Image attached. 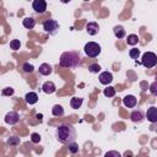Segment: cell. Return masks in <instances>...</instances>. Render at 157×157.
<instances>
[{
  "label": "cell",
  "mask_w": 157,
  "mask_h": 157,
  "mask_svg": "<svg viewBox=\"0 0 157 157\" xmlns=\"http://www.w3.org/2000/svg\"><path fill=\"white\" fill-rule=\"evenodd\" d=\"M77 132L72 124H63L56 129V139L64 145H70L75 142Z\"/></svg>",
  "instance_id": "obj_1"
},
{
  "label": "cell",
  "mask_w": 157,
  "mask_h": 157,
  "mask_svg": "<svg viewBox=\"0 0 157 157\" xmlns=\"http://www.w3.org/2000/svg\"><path fill=\"white\" fill-rule=\"evenodd\" d=\"M81 55L78 52L71 50V52H64L60 55L59 59V65L63 67H67V69H76L81 65Z\"/></svg>",
  "instance_id": "obj_2"
},
{
  "label": "cell",
  "mask_w": 157,
  "mask_h": 157,
  "mask_svg": "<svg viewBox=\"0 0 157 157\" xmlns=\"http://www.w3.org/2000/svg\"><path fill=\"white\" fill-rule=\"evenodd\" d=\"M83 50H85V53H86L87 56H90V58H96V56H98V55L101 54L102 48H101V45H99L98 43H96V42H88V43L85 44Z\"/></svg>",
  "instance_id": "obj_3"
},
{
  "label": "cell",
  "mask_w": 157,
  "mask_h": 157,
  "mask_svg": "<svg viewBox=\"0 0 157 157\" xmlns=\"http://www.w3.org/2000/svg\"><path fill=\"white\" fill-rule=\"evenodd\" d=\"M141 64L147 69H151V67L156 66L157 65V55L152 52L144 53V55L141 58Z\"/></svg>",
  "instance_id": "obj_4"
},
{
  "label": "cell",
  "mask_w": 157,
  "mask_h": 157,
  "mask_svg": "<svg viewBox=\"0 0 157 157\" xmlns=\"http://www.w3.org/2000/svg\"><path fill=\"white\" fill-rule=\"evenodd\" d=\"M43 29L49 33L50 36H55L59 31V23L55 21V20H47L44 23H43Z\"/></svg>",
  "instance_id": "obj_5"
},
{
  "label": "cell",
  "mask_w": 157,
  "mask_h": 157,
  "mask_svg": "<svg viewBox=\"0 0 157 157\" xmlns=\"http://www.w3.org/2000/svg\"><path fill=\"white\" fill-rule=\"evenodd\" d=\"M32 7H33V10H34L36 12L43 13V12H45V10H47V2H45V0H33Z\"/></svg>",
  "instance_id": "obj_6"
},
{
  "label": "cell",
  "mask_w": 157,
  "mask_h": 157,
  "mask_svg": "<svg viewBox=\"0 0 157 157\" xmlns=\"http://www.w3.org/2000/svg\"><path fill=\"white\" fill-rule=\"evenodd\" d=\"M20 120V114L17 112H9L6 115H5V123L10 124V125H13V124H17Z\"/></svg>",
  "instance_id": "obj_7"
},
{
  "label": "cell",
  "mask_w": 157,
  "mask_h": 157,
  "mask_svg": "<svg viewBox=\"0 0 157 157\" xmlns=\"http://www.w3.org/2000/svg\"><path fill=\"white\" fill-rule=\"evenodd\" d=\"M98 80H99V82H101L102 85L108 86V85L113 81V75H112L110 72H108V71H103V72H101V74H99Z\"/></svg>",
  "instance_id": "obj_8"
},
{
  "label": "cell",
  "mask_w": 157,
  "mask_h": 157,
  "mask_svg": "<svg viewBox=\"0 0 157 157\" xmlns=\"http://www.w3.org/2000/svg\"><path fill=\"white\" fill-rule=\"evenodd\" d=\"M42 90H43L44 93L52 94V93H54V92L56 91V86L54 85L53 81H45V82L43 83V86H42Z\"/></svg>",
  "instance_id": "obj_9"
},
{
  "label": "cell",
  "mask_w": 157,
  "mask_h": 157,
  "mask_svg": "<svg viewBox=\"0 0 157 157\" xmlns=\"http://www.w3.org/2000/svg\"><path fill=\"white\" fill-rule=\"evenodd\" d=\"M146 118L150 123H157V108L150 107L146 112Z\"/></svg>",
  "instance_id": "obj_10"
},
{
  "label": "cell",
  "mask_w": 157,
  "mask_h": 157,
  "mask_svg": "<svg viewBox=\"0 0 157 157\" xmlns=\"http://www.w3.org/2000/svg\"><path fill=\"white\" fill-rule=\"evenodd\" d=\"M86 31L90 36H96L99 32V26L97 22H88L86 25Z\"/></svg>",
  "instance_id": "obj_11"
},
{
  "label": "cell",
  "mask_w": 157,
  "mask_h": 157,
  "mask_svg": "<svg viewBox=\"0 0 157 157\" xmlns=\"http://www.w3.org/2000/svg\"><path fill=\"white\" fill-rule=\"evenodd\" d=\"M136 102H137L136 101V97L132 96V94H128V96H125L123 98V104L125 107H128V108H134L136 105Z\"/></svg>",
  "instance_id": "obj_12"
},
{
  "label": "cell",
  "mask_w": 157,
  "mask_h": 157,
  "mask_svg": "<svg viewBox=\"0 0 157 157\" xmlns=\"http://www.w3.org/2000/svg\"><path fill=\"white\" fill-rule=\"evenodd\" d=\"M144 118H145V114H144V112L141 109H136L130 114V119L134 123H141L144 120Z\"/></svg>",
  "instance_id": "obj_13"
},
{
  "label": "cell",
  "mask_w": 157,
  "mask_h": 157,
  "mask_svg": "<svg viewBox=\"0 0 157 157\" xmlns=\"http://www.w3.org/2000/svg\"><path fill=\"white\" fill-rule=\"evenodd\" d=\"M25 101H26V103L29 104V105L36 104V103L38 102V94H37L36 92H28V93H26V96H25Z\"/></svg>",
  "instance_id": "obj_14"
},
{
  "label": "cell",
  "mask_w": 157,
  "mask_h": 157,
  "mask_svg": "<svg viewBox=\"0 0 157 157\" xmlns=\"http://www.w3.org/2000/svg\"><path fill=\"white\" fill-rule=\"evenodd\" d=\"M38 71H39V74H40V75H43V76H48V75H50V74H52L53 69H52V66H50L49 64L43 63V64H40V65H39Z\"/></svg>",
  "instance_id": "obj_15"
},
{
  "label": "cell",
  "mask_w": 157,
  "mask_h": 157,
  "mask_svg": "<svg viewBox=\"0 0 157 157\" xmlns=\"http://www.w3.org/2000/svg\"><path fill=\"white\" fill-rule=\"evenodd\" d=\"M22 25L25 28L27 29H32L34 26H36V20L33 17H25L23 21H22Z\"/></svg>",
  "instance_id": "obj_16"
},
{
  "label": "cell",
  "mask_w": 157,
  "mask_h": 157,
  "mask_svg": "<svg viewBox=\"0 0 157 157\" xmlns=\"http://www.w3.org/2000/svg\"><path fill=\"white\" fill-rule=\"evenodd\" d=\"M82 102H83V98H81V97H72L70 99V107L74 108V109H78L82 105Z\"/></svg>",
  "instance_id": "obj_17"
},
{
  "label": "cell",
  "mask_w": 157,
  "mask_h": 157,
  "mask_svg": "<svg viewBox=\"0 0 157 157\" xmlns=\"http://www.w3.org/2000/svg\"><path fill=\"white\" fill-rule=\"evenodd\" d=\"M113 32H114V36L118 38V39H121L125 37V29L123 26H115L113 28Z\"/></svg>",
  "instance_id": "obj_18"
},
{
  "label": "cell",
  "mask_w": 157,
  "mask_h": 157,
  "mask_svg": "<svg viewBox=\"0 0 157 157\" xmlns=\"http://www.w3.org/2000/svg\"><path fill=\"white\" fill-rule=\"evenodd\" d=\"M52 113L54 117H63L64 115V108L60 104H55L52 108Z\"/></svg>",
  "instance_id": "obj_19"
},
{
  "label": "cell",
  "mask_w": 157,
  "mask_h": 157,
  "mask_svg": "<svg viewBox=\"0 0 157 157\" xmlns=\"http://www.w3.org/2000/svg\"><path fill=\"white\" fill-rule=\"evenodd\" d=\"M137 42H139V37L136 34H129L126 37V43L129 45H135V44H137Z\"/></svg>",
  "instance_id": "obj_20"
},
{
  "label": "cell",
  "mask_w": 157,
  "mask_h": 157,
  "mask_svg": "<svg viewBox=\"0 0 157 157\" xmlns=\"http://www.w3.org/2000/svg\"><path fill=\"white\" fill-rule=\"evenodd\" d=\"M7 145H10V146H17V145H20V142H21V140H20V137H17V136H11L10 139H7Z\"/></svg>",
  "instance_id": "obj_21"
},
{
  "label": "cell",
  "mask_w": 157,
  "mask_h": 157,
  "mask_svg": "<svg viewBox=\"0 0 157 157\" xmlns=\"http://www.w3.org/2000/svg\"><path fill=\"white\" fill-rule=\"evenodd\" d=\"M103 94H104L105 97H113V96L115 94V88H114V87H112V86H108L107 88H104Z\"/></svg>",
  "instance_id": "obj_22"
},
{
  "label": "cell",
  "mask_w": 157,
  "mask_h": 157,
  "mask_svg": "<svg viewBox=\"0 0 157 157\" xmlns=\"http://www.w3.org/2000/svg\"><path fill=\"white\" fill-rule=\"evenodd\" d=\"M10 48H11L12 50H18V49L21 48V42H20L18 39H12V40L10 42Z\"/></svg>",
  "instance_id": "obj_23"
},
{
  "label": "cell",
  "mask_w": 157,
  "mask_h": 157,
  "mask_svg": "<svg viewBox=\"0 0 157 157\" xmlns=\"http://www.w3.org/2000/svg\"><path fill=\"white\" fill-rule=\"evenodd\" d=\"M88 71L91 72V74H98L99 71H101V66L98 65V64H91L90 66H88Z\"/></svg>",
  "instance_id": "obj_24"
},
{
  "label": "cell",
  "mask_w": 157,
  "mask_h": 157,
  "mask_svg": "<svg viewBox=\"0 0 157 157\" xmlns=\"http://www.w3.org/2000/svg\"><path fill=\"white\" fill-rule=\"evenodd\" d=\"M129 55H130V58H131V59L136 60V59L140 56V50H139V49H136V48H132V49H130Z\"/></svg>",
  "instance_id": "obj_25"
},
{
  "label": "cell",
  "mask_w": 157,
  "mask_h": 157,
  "mask_svg": "<svg viewBox=\"0 0 157 157\" xmlns=\"http://www.w3.org/2000/svg\"><path fill=\"white\" fill-rule=\"evenodd\" d=\"M22 69H23V71L25 72H33V70H34V67H33V65L32 64H29V63H25L23 65H22Z\"/></svg>",
  "instance_id": "obj_26"
},
{
  "label": "cell",
  "mask_w": 157,
  "mask_h": 157,
  "mask_svg": "<svg viewBox=\"0 0 157 157\" xmlns=\"http://www.w3.org/2000/svg\"><path fill=\"white\" fill-rule=\"evenodd\" d=\"M69 151H70L71 153H77V152H78V145L75 144V142L70 144V145H69Z\"/></svg>",
  "instance_id": "obj_27"
},
{
  "label": "cell",
  "mask_w": 157,
  "mask_h": 157,
  "mask_svg": "<svg viewBox=\"0 0 157 157\" xmlns=\"http://www.w3.org/2000/svg\"><path fill=\"white\" fill-rule=\"evenodd\" d=\"M150 92L153 94V96H157V81L152 82L150 85Z\"/></svg>",
  "instance_id": "obj_28"
},
{
  "label": "cell",
  "mask_w": 157,
  "mask_h": 157,
  "mask_svg": "<svg viewBox=\"0 0 157 157\" xmlns=\"http://www.w3.org/2000/svg\"><path fill=\"white\" fill-rule=\"evenodd\" d=\"M2 96H12L13 94V88H11V87H6V88H4L2 90Z\"/></svg>",
  "instance_id": "obj_29"
},
{
  "label": "cell",
  "mask_w": 157,
  "mask_h": 157,
  "mask_svg": "<svg viewBox=\"0 0 157 157\" xmlns=\"http://www.w3.org/2000/svg\"><path fill=\"white\" fill-rule=\"evenodd\" d=\"M31 140H32V142H34V144H38V142L40 141V136H39V134H37V132H33V134L31 135Z\"/></svg>",
  "instance_id": "obj_30"
},
{
  "label": "cell",
  "mask_w": 157,
  "mask_h": 157,
  "mask_svg": "<svg viewBox=\"0 0 157 157\" xmlns=\"http://www.w3.org/2000/svg\"><path fill=\"white\" fill-rule=\"evenodd\" d=\"M109 156H117V157H120V153H118V152H115V151L107 152V153H105V157H109Z\"/></svg>",
  "instance_id": "obj_31"
},
{
  "label": "cell",
  "mask_w": 157,
  "mask_h": 157,
  "mask_svg": "<svg viewBox=\"0 0 157 157\" xmlns=\"http://www.w3.org/2000/svg\"><path fill=\"white\" fill-rule=\"evenodd\" d=\"M36 117H37V119H38V120H40V119H42V117H43V115H42V114H37V115H36Z\"/></svg>",
  "instance_id": "obj_32"
},
{
  "label": "cell",
  "mask_w": 157,
  "mask_h": 157,
  "mask_svg": "<svg viewBox=\"0 0 157 157\" xmlns=\"http://www.w3.org/2000/svg\"><path fill=\"white\" fill-rule=\"evenodd\" d=\"M60 1H61L63 4H67V2H70L71 0H60Z\"/></svg>",
  "instance_id": "obj_33"
},
{
  "label": "cell",
  "mask_w": 157,
  "mask_h": 157,
  "mask_svg": "<svg viewBox=\"0 0 157 157\" xmlns=\"http://www.w3.org/2000/svg\"><path fill=\"white\" fill-rule=\"evenodd\" d=\"M83 1H90V0H83Z\"/></svg>",
  "instance_id": "obj_34"
},
{
  "label": "cell",
  "mask_w": 157,
  "mask_h": 157,
  "mask_svg": "<svg viewBox=\"0 0 157 157\" xmlns=\"http://www.w3.org/2000/svg\"><path fill=\"white\" fill-rule=\"evenodd\" d=\"M156 81H157V75H156Z\"/></svg>",
  "instance_id": "obj_35"
}]
</instances>
